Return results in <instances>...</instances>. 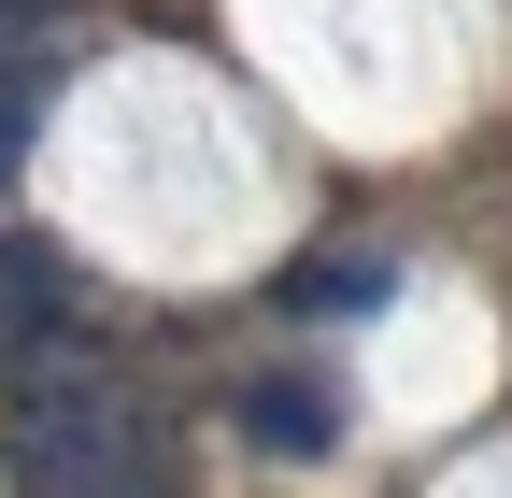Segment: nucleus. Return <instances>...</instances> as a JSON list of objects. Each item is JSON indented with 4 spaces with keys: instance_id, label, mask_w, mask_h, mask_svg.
I'll return each mask as SVG.
<instances>
[{
    "instance_id": "obj_4",
    "label": "nucleus",
    "mask_w": 512,
    "mask_h": 498,
    "mask_svg": "<svg viewBox=\"0 0 512 498\" xmlns=\"http://www.w3.org/2000/svg\"><path fill=\"white\" fill-rule=\"evenodd\" d=\"M384 299V257H313V271H285V314H370Z\"/></svg>"
},
{
    "instance_id": "obj_2",
    "label": "nucleus",
    "mask_w": 512,
    "mask_h": 498,
    "mask_svg": "<svg viewBox=\"0 0 512 498\" xmlns=\"http://www.w3.org/2000/svg\"><path fill=\"white\" fill-rule=\"evenodd\" d=\"M72 328V257H57V242H29V228H0V342H57Z\"/></svg>"
},
{
    "instance_id": "obj_5",
    "label": "nucleus",
    "mask_w": 512,
    "mask_h": 498,
    "mask_svg": "<svg viewBox=\"0 0 512 498\" xmlns=\"http://www.w3.org/2000/svg\"><path fill=\"white\" fill-rule=\"evenodd\" d=\"M29 129H43V57H0V171L29 157Z\"/></svg>"
},
{
    "instance_id": "obj_3",
    "label": "nucleus",
    "mask_w": 512,
    "mask_h": 498,
    "mask_svg": "<svg viewBox=\"0 0 512 498\" xmlns=\"http://www.w3.org/2000/svg\"><path fill=\"white\" fill-rule=\"evenodd\" d=\"M242 427H256V456H328L342 442V399L299 385V370H256V385H242Z\"/></svg>"
},
{
    "instance_id": "obj_1",
    "label": "nucleus",
    "mask_w": 512,
    "mask_h": 498,
    "mask_svg": "<svg viewBox=\"0 0 512 498\" xmlns=\"http://www.w3.org/2000/svg\"><path fill=\"white\" fill-rule=\"evenodd\" d=\"M29 498H114V484H157V413L143 385L100 356V342H29L15 356V413H0Z\"/></svg>"
},
{
    "instance_id": "obj_6",
    "label": "nucleus",
    "mask_w": 512,
    "mask_h": 498,
    "mask_svg": "<svg viewBox=\"0 0 512 498\" xmlns=\"http://www.w3.org/2000/svg\"><path fill=\"white\" fill-rule=\"evenodd\" d=\"M15 43H29V0H0V57H15Z\"/></svg>"
}]
</instances>
